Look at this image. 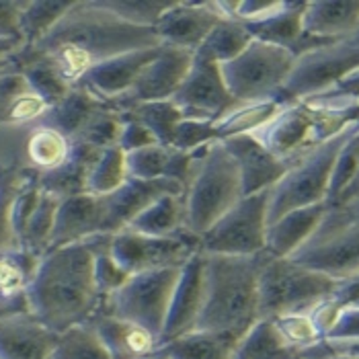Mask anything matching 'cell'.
<instances>
[{"instance_id":"cell-1","label":"cell","mask_w":359,"mask_h":359,"mask_svg":"<svg viewBox=\"0 0 359 359\" xmlns=\"http://www.w3.org/2000/svg\"><path fill=\"white\" fill-rule=\"evenodd\" d=\"M156 46H161V39L154 29L121 21L103 8L99 0H74L70 11L41 41L23 48L46 60L60 79L74 88L105 60Z\"/></svg>"},{"instance_id":"cell-2","label":"cell","mask_w":359,"mask_h":359,"mask_svg":"<svg viewBox=\"0 0 359 359\" xmlns=\"http://www.w3.org/2000/svg\"><path fill=\"white\" fill-rule=\"evenodd\" d=\"M101 234L48 250L29 285V312L50 331L64 332L88 323L103 306L95 285L93 265Z\"/></svg>"},{"instance_id":"cell-3","label":"cell","mask_w":359,"mask_h":359,"mask_svg":"<svg viewBox=\"0 0 359 359\" xmlns=\"http://www.w3.org/2000/svg\"><path fill=\"white\" fill-rule=\"evenodd\" d=\"M267 252L255 257L203 255V306L195 331L241 341L259 320V276Z\"/></svg>"},{"instance_id":"cell-4","label":"cell","mask_w":359,"mask_h":359,"mask_svg":"<svg viewBox=\"0 0 359 359\" xmlns=\"http://www.w3.org/2000/svg\"><path fill=\"white\" fill-rule=\"evenodd\" d=\"M358 115L359 109H329L308 101H296L285 105L267 126L250 136L259 140L276 158L292 166L347 126H358Z\"/></svg>"},{"instance_id":"cell-5","label":"cell","mask_w":359,"mask_h":359,"mask_svg":"<svg viewBox=\"0 0 359 359\" xmlns=\"http://www.w3.org/2000/svg\"><path fill=\"white\" fill-rule=\"evenodd\" d=\"M243 197L241 175L222 142L199 150L194 175L183 191L185 228L201 236Z\"/></svg>"},{"instance_id":"cell-6","label":"cell","mask_w":359,"mask_h":359,"mask_svg":"<svg viewBox=\"0 0 359 359\" xmlns=\"http://www.w3.org/2000/svg\"><path fill=\"white\" fill-rule=\"evenodd\" d=\"M358 132L359 126L355 123L347 126L343 132L318 144L314 150H310L306 156L287 168V172L269 189V205H267L269 224L294 210L327 203L334 161L341 148L345 146V142Z\"/></svg>"},{"instance_id":"cell-7","label":"cell","mask_w":359,"mask_h":359,"mask_svg":"<svg viewBox=\"0 0 359 359\" xmlns=\"http://www.w3.org/2000/svg\"><path fill=\"white\" fill-rule=\"evenodd\" d=\"M339 281L296 265L290 259L267 255L259 276V318H277L283 314L310 312L331 298Z\"/></svg>"},{"instance_id":"cell-8","label":"cell","mask_w":359,"mask_h":359,"mask_svg":"<svg viewBox=\"0 0 359 359\" xmlns=\"http://www.w3.org/2000/svg\"><path fill=\"white\" fill-rule=\"evenodd\" d=\"M296 55L285 48L252 39L234 60L222 64V79L236 103H255L279 97L292 74Z\"/></svg>"},{"instance_id":"cell-9","label":"cell","mask_w":359,"mask_h":359,"mask_svg":"<svg viewBox=\"0 0 359 359\" xmlns=\"http://www.w3.org/2000/svg\"><path fill=\"white\" fill-rule=\"evenodd\" d=\"M290 261L310 271L343 281L359 273V222L341 210H331L316 232L296 250Z\"/></svg>"},{"instance_id":"cell-10","label":"cell","mask_w":359,"mask_h":359,"mask_svg":"<svg viewBox=\"0 0 359 359\" xmlns=\"http://www.w3.org/2000/svg\"><path fill=\"white\" fill-rule=\"evenodd\" d=\"M269 191L245 195L199 236L201 255L255 257L265 252Z\"/></svg>"},{"instance_id":"cell-11","label":"cell","mask_w":359,"mask_h":359,"mask_svg":"<svg viewBox=\"0 0 359 359\" xmlns=\"http://www.w3.org/2000/svg\"><path fill=\"white\" fill-rule=\"evenodd\" d=\"M179 273L181 269H158L130 276V279L103 302L99 312L136 323L161 339Z\"/></svg>"},{"instance_id":"cell-12","label":"cell","mask_w":359,"mask_h":359,"mask_svg":"<svg viewBox=\"0 0 359 359\" xmlns=\"http://www.w3.org/2000/svg\"><path fill=\"white\" fill-rule=\"evenodd\" d=\"M355 68H359V46L347 39L312 50L296 57L292 74L283 84L279 97H283L287 103L318 97L337 86Z\"/></svg>"},{"instance_id":"cell-13","label":"cell","mask_w":359,"mask_h":359,"mask_svg":"<svg viewBox=\"0 0 359 359\" xmlns=\"http://www.w3.org/2000/svg\"><path fill=\"white\" fill-rule=\"evenodd\" d=\"M197 252L199 238L191 232L156 238L121 230L111 236V255L128 276L158 269H181Z\"/></svg>"},{"instance_id":"cell-14","label":"cell","mask_w":359,"mask_h":359,"mask_svg":"<svg viewBox=\"0 0 359 359\" xmlns=\"http://www.w3.org/2000/svg\"><path fill=\"white\" fill-rule=\"evenodd\" d=\"M170 101L183 113V119H199L210 123H216L238 105L224 84L220 64L201 50L195 52L191 68Z\"/></svg>"},{"instance_id":"cell-15","label":"cell","mask_w":359,"mask_h":359,"mask_svg":"<svg viewBox=\"0 0 359 359\" xmlns=\"http://www.w3.org/2000/svg\"><path fill=\"white\" fill-rule=\"evenodd\" d=\"M194 55L195 52H189V50L161 46L156 57L144 68L136 84L121 99H117L111 107L123 113L140 103L170 101L185 81L191 68Z\"/></svg>"},{"instance_id":"cell-16","label":"cell","mask_w":359,"mask_h":359,"mask_svg":"<svg viewBox=\"0 0 359 359\" xmlns=\"http://www.w3.org/2000/svg\"><path fill=\"white\" fill-rule=\"evenodd\" d=\"M224 17L214 0H175L154 31L161 46L197 52Z\"/></svg>"},{"instance_id":"cell-17","label":"cell","mask_w":359,"mask_h":359,"mask_svg":"<svg viewBox=\"0 0 359 359\" xmlns=\"http://www.w3.org/2000/svg\"><path fill=\"white\" fill-rule=\"evenodd\" d=\"M203 283H205L203 255L197 252L181 267L179 279L175 283L170 304L166 310L165 329L161 334V347L187 332L195 331V325L203 306Z\"/></svg>"},{"instance_id":"cell-18","label":"cell","mask_w":359,"mask_h":359,"mask_svg":"<svg viewBox=\"0 0 359 359\" xmlns=\"http://www.w3.org/2000/svg\"><path fill=\"white\" fill-rule=\"evenodd\" d=\"M222 144L238 168L243 197L269 191L290 168L250 134L222 140Z\"/></svg>"},{"instance_id":"cell-19","label":"cell","mask_w":359,"mask_h":359,"mask_svg":"<svg viewBox=\"0 0 359 359\" xmlns=\"http://www.w3.org/2000/svg\"><path fill=\"white\" fill-rule=\"evenodd\" d=\"M183 195V187L168 179H156V181H142L128 177L126 183L105 195V224L103 234L113 236L130 226V222L140 216L150 203H154L163 195Z\"/></svg>"},{"instance_id":"cell-20","label":"cell","mask_w":359,"mask_h":359,"mask_svg":"<svg viewBox=\"0 0 359 359\" xmlns=\"http://www.w3.org/2000/svg\"><path fill=\"white\" fill-rule=\"evenodd\" d=\"M158 48L161 46L146 48V50H134V52H126V54L109 57L103 64L95 66L79 86L86 88L99 101L113 105L136 84L144 68L156 57Z\"/></svg>"},{"instance_id":"cell-21","label":"cell","mask_w":359,"mask_h":359,"mask_svg":"<svg viewBox=\"0 0 359 359\" xmlns=\"http://www.w3.org/2000/svg\"><path fill=\"white\" fill-rule=\"evenodd\" d=\"M105 195L81 194L60 199L50 250L103 234Z\"/></svg>"},{"instance_id":"cell-22","label":"cell","mask_w":359,"mask_h":359,"mask_svg":"<svg viewBox=\"0 0 359 359\" xmlns=\"http://www.w3.org/2000/svg\"><path fill=\"white\" fill-rule=\"evenodd\" d=\"M57 332L29 310L0 316V359H50Z\"/></svg>"},{"instance_id":"cell-23","label":"cell","mask_w":359,"mask_h":359,"mask_svg":"<svg viewBox=\"0 0 359 359\" xmlns=\"http://www.w3.org/2000/svg\"><path fill=\"white\" fill-rule=\"evenodd\" d=\"M74 150V140L46 119L29 126L21 146V170L41 177L64 165Z\"/></svg>"},{"instance_id":"cell-24","label":"cell","mask_w":359,"mask_h":359,"mask_svg":"<svg viewBox=\"0 0 359 359\" xmlns=\"http://www.w3.org/2000/svg\"><path fill=\"white\" fill-rule=\"evenodd\" d=\"M88 325L105 345L111 359H142L161 349V339L136 323L97 312Z\"/></svg>"},{"instance_id":"cell-25","label":"cell","mask_w":359,"mask_h":359,"mask_svg":"<svg viewBox=\"0 0 359 359\" xmlns=\"http://www.w3.org/2000/svg\"><path fill=\"white\" fill-rule=\"evenodd\" d=\"M329 214L327 203L294 210L267 226L265 252L273 259H290L316 232Z\"/></svg>"},{"instance_id":"cell-26","label":"cell","mask_w":359,"mask_h":359,"mask_svg":"<svg viewBox=\"0 0 359 359\" xmlns=\"http://www.w3.org/2000/svg\"><path fill=\"white\" fill-rule=\"evenodd\" d=\"M359 27V0H312L306 2L302 29L308 35L345 41Z\"/></svg>"},{"instance_id":"cell-27","label":"cell","mask_w":359,"mask_h":359,"mask_svg":"<svg viewBox=\"0 0 359 359\" xmlns=\"http://www.w3.org/2000/svg\"><path fill=\"white\" fill-rule=\"evenodd\" d=\"M39 257L27 250H11L0 255V316L29 310L27 292Z\"/></svg>"},{"instance_id":"cell-28","label":"cell","mask_w":359,"mask_h":359,"mask_svg":"<svg viewBox=\"0 0 359 359\" xmlns=\"http://www.w3.org/2000/svg\"><path fill=\"white\" fill-rule=\"evenodd\" d=\"M99 156H101L99 150L86 146L83 142H74V150L64 165L52 172L37 177L39 189L52 194L57 199L88 194V177Z\"/></svg>"},{"instance_id":"cell-29","label":"cell","mask_w":359,"mask_h":359,"mask_svg":"<svg viewBox=\"0 0 359 359\" xmlns=\"http://www.w3.org/2000/svg\"><path fill=\"white\" fill-rule=\"evenodd\" d=\"M304 8L306 2L302 0H283V4L269 17L249 23V25L243 23V25L249 29L252 39L271 43L277 48H285L292 52L304 33V29H302Z\"/></svg>"},{"instance_id":"cell-30","label":"cell","mask_w":359,"mask_h":359,"mask_svg":"<svg viewBox=\"0 0 359 359\" xmlns=\"http://www.w3.org/2000/svg\"><path fill=\"white\" fill-rule=\"evenodd\" d=\"M285 105L290 103L283 97H273V99L255 101V103H238L214 123L216 140L222 142L234 136L255 134L263 126H267Z\"/></svg>"},{"instance_id":"cell-31","label":"cell","mask_w":359,"mask_h":359,"mask_svg":"<svg viewBox=\"0 0 359 359\" xmlns=\"http://www.w3.org/2000/svg\"><path fill=\"white\" fill-rule=\"evenodd\" d=\"M126 230L146 234V236H177L181 232H189L185 228V203L183 195H163L154 203H150L140 216L130 222Z\"/></svg>"},{"instance_id":"cell-32","label":"cell","mask_w":359,"mask_h":359,"mask_svg":"<svg viewBox=\"0 0 359 359\" xmlns=\"http://www.w3.org/2000/svg\"><path fill=\"white\" fill-rule=\"evenodd\" d=\"M298 355L279 334L271 318H259L236 343L232 359H298Z\"/></svg>"},{"instance_id":"cell-33","label":"cell","mask_w":359,"mask_h":359,"mask_svg":"<svg viewBox=\"0 0 359 359\" xmlns=\"http://www.w3.org/2000/svg\"><path fill=\"white\" fill-rule=\"evenodd\" d=\"M238 341L208 331H191L163 345L168 359H232Z\"/></svg>"},{"instance_id":"cell-34","label":"cell","mask_w":359,"mask_h":359,"mask_svg":"<svg viewBox=\"0 0 359 359\" xmlns=\"http://www.w3.org/2000/svg\"><path fill=\"white\" fill-rule=\"evenodd\" d=\"M103 105H107V103L93 97L86 88L74 86V88H70V93L60 103H55L43 119L55 126L57 130H62L66 136L76 140V136L84 128V123L90 119V115Z\"/></svg>"},{"instance_id":"cell-35","label":"cell","mask_w":359,"mask_h":359,"mask_svg":"<svg viewBox=\"0 0 359 359\" xmlns=\"http://www.w3.org/2000/svg\"><path fill=\"white\" fill-rule=\"evenodd\" d=\"M74 0H27L21 15V39L31 48L41 41L54 25L70 11Z\"/></svg>"},{"instance_id":"cell-36","label":"cell","mask_w":359,"mask_h":359,"mask_svg":"<svg viewBox=\"0 0 359 359\" xmlns=\"http://www.w3.org/2000/svg\"><path fill=\"white\" fill-rule=\"evenodd\" d=\"M57 205H60L57 197L41 191L39 201H37V208L33 210L27 226H25V230L21 234V249L35 255V257H39V259L50 250Z\"/></svg>"},{"instance_id":"cell-37","label":"cell","mask_w":359,"mask_h":359,"mask_svg":"<svg viewBox=\"0 0 359 359\" xmlns=\"http://www.w3.org/2000/svg\"><path fill=\"white\" fill-rule=\"evenodd\" d=\"M121 115L140 121L158 144L170 146L175 128L183 119V113L172 101H154V103H140L132 109L123 111Z\"/></svg>"},{"instance_id":"cell-38","label":"cell","mask_w":359,"mask_h":359,"mask_svg":"<svg viewBox=\"0 0 359 359\" xmlns=\"http://www.w3.org/2000/svg\"><path fill=\"white\" fill-rule=\"evenodd\" d=\"M250 41H252V35L243 23L224 19L212 29V33L208 35V39L203 41V46L199 50L210 55L212 60H216L222 66V64L234 60L236 55L243 54L250 46Z\"/></svg>"},{"instance_id":"cell-39","label":"cell","mask_w":359,"mask_h":359,"mask_svg":"<svg viewBox=\"0 0 359 359\" xmlns=\"http://www.w3.org/2000/svg\"><path fill=\"white\" fill-rule=\"evenodd\" d=\"M50 359H111L95 329L83 323L60 332Z\"/></svg>"},{"instance_id":"cell-40","label":"cell","mask_w":359,"mask_h":359,"mask_svg":"<svg viewBox=\"0 0 359 359\" xmlns=\"http://www.w3.org/2000/svg\"><path fill=\"white\" fill-rule=\"evenodd\" d=\"M27 177L21 168L0 172V255L21 249L13 226V203Z\"/></svg>"},{"instance_id":"cell-41","label":"cell","mask_w":359,"mask_h":359,"mask_svg":"<svg viewBox=\"0 0 359 359\" xmlns=\"http://www.w3.org/2000/svg\"><path fill=\"white\" fill-rule=\"evenodd\" d=\"M121 130H123V115L113 109L111 105H103L90 115V119L84 123L74 142H83L86 146L103 152L119 144Z\"/></svg>"},{"instance_id":"cell-42","label":"cell","mask_w":359,"mask_h":359,"mask_svg":"<svg viewBox=\"0 0 359 359\" xmlns=\"http://www.w3.org/2000/svg\"><path fill=\"white\" fill-rule=\"evenodd\" d=\"M128 179L126 154L115 146L101 152L88 177V194L109 195L117 191Z\"/></svg>"},{"instance_id":"cell-43","label":"cell","mask_w":359,"mask_h":359,"mask_svg":"<svg viewBox=\"0 0 359 359\" xmlns=\"http://www.w3.org/2000/svg\"><path fill=\"white\" fill-rule=\"evenodd\" d=\"M103 8H107L121 21L136 25V27H150L161 21V17L175 4V0H99Z\"/></svg>"},{"instance_id":"cell-44","label":"cell","mask_w":359,"mask_h":359,"mask_svg":"<svg viewBox=\"0 0 359 359\" xmlns=\"http://www.w3.org/2000/svg\"><path fill=\"white\" fill-rule=\"evenodd\" d=\"M172 158V148L163 144H152L126 154V168L128 177L142 179V181H156L168 179V166Z\"/></svg>"},{"instance_id":"cell-45","label":"cell","mask_w":359,"mask_h":359,"mask_svg":"<svg viewBox=\"0 0 359 359\" xmlns=\"http://www.w3.org/2000/svg\"><path fill=\"white\" fill-rule=\"evenodd\" d=\"M50 109H52L50 103L29 88L0 105V123L15 130H25L29 126L41 121L50 113Z\"/></svg>"},{"instance_id":"cell-46","label":"cell","mask_w":359,"mask_h":359,"mask_svg":"<svg viewBox=\"0 0 359 359\" xmlns=\"http://www.w3.org/2000/svg\"><path fill=\"white\" fill-rule=\"evenodd\" d=\"M93 276H95V285H97L103 302L130 279V276L113 259V255H111V236H107V234H101V238L97 243Z\"/></svg>"},{"instance_id":"cell-47","label":"cell","mask_w":359,"mask_h":359,"mask_svg":"<svg viewBox=\"0 0 359 359\" xmlns=\"http://www.w3.org/2000/svg\"><path fill=\"white\" fill-rule=\"evenodd\" d=\"M276 323L279 334L285 339V343L290 347H294L298 353H302L306 349L318 345L323 341L320 332L316 331L312 318L308 312H296V314H283L271 318Z\"/></svg>"},{"instance_id":"cell-48","label":"cell","mask_w":359,"mask_h":359,"mask_svg":"<svg viewBox=\"0 0 359 359\" xmlns=\"http://www.w3.org/2000/svg\"><path fill=\"white\" fill-rule=\"evenodd\" d=\"M359 166V132L353 134L351 138L345 142V146L341 148L334 166H332L331 183H329V195H327V205L332 208L337 203V199L341 194L349 187V183L353 181Z\"/></svg>"},{"instance_id":"cell-49","label":"cell","mask_w":359,"mask_h":359,"mask_svg":"<svg viewBox=\"0 0 359 359\" xmlns=\"http://www.w3.org/2000/svg\"><path fill=\"white\" fill-rule=\"evenodd\" d=\"M216 140L214 132V123L210 121H199V119H181L179 126L175 128V134L170 140L172 150H181V152H195Z\"/></svg>"},{"instance_id":"cell-50","label":"cell","mask_w":359,"mask_h":359,"mask_svg":"<svg viewBox=\"0 0 359 359\" xmlns=\"http://www.w3.org/2000/svg\"><path fill=\"white\" fill-rule=\"evenodd\" d=\"M312 105L329 107V109H359V68H355L351 74H347L337 86L331 90L306 99Z\"/></svg>"},{"instance_id":"cell-51","label":"cell","mask_w":359,"mask_h":359,"mask_svg":"<svg viewBox=\"0 0 359 359\" xmlns=\"http://www.w3.org/2000/svg\"><path fill=\"white\" fill-rule=\"evenodd\" d=\"M25 130H15L0 123V172L21 168V146L25 138Z\"/></svg>"},{"instance_id":"cell-52","label":"cell","mask_w":359,"mask_h":359,"mask_svg":"<svg viewBox=\"0 0 359 359\" xmlns=\"http://www.w3.org/2000/svg\"><path fill=\"white\" fill-rule=\"evenodd\" d=\"M152 144H158L154 136L132 117H126L123 115V130H121V136H119V144L117 148L128 154V152H134L140 148H146V146H152Z\"/></svg>"},{"instance_id":"cell-53","label":"cell","mask_w":359,"mask_h":359,"mask_svg":"<svg viewBox=\"0 0 359 359\" xmlns=\"http://www.w3.org/2000/svg\"><path fill=\"white\" fill-rule=\"evenodd\" d=\"M25 4L27 0H0V37L21 39V15Z\"/></svg>"},{"instance_id":"cell-54","label":"cell","mask_w":359,"mask_h":359,"mask_svg":"<svg viewBox=\"0 0 359 359\" xmlns=\"http://www.w3.org/2000/svg\"><path fill=\"white\" fill-rule=\"evenodd\" d=\"M341 310H343V308L337 304L331 296V298L318 302V304L308 312L310 318H312V323H314V327H316V331L320 332L323 339H327V334L331 332V329L334 327V323H337V318H339V314H341Z\"/></svg>"},{"instance_id":"cell-55","label":"cell","mask_w":359,"mask_h":359,"mask_svg":"<svg viewBox=\"0 0 359 359\" xmlns=\"http://www.w3.org/2000/svg\"><path fill=\"white\" fill-rule=\"evenodd\" d=\"M327 339L331 341L359 339V308H343Z\"/></svg>"},{"instance_id":"cell-56","label":"cell","mask_w":359,"mask_h":359,"mask_svg":"<svg viewBox=\"0 0 359 359\" xmlns=\"http://www.w3.org/2000/svg\"><path fill=\"white\" fill-rule=\"evenodd\" d=\"M332 300L341 308H359V273L339 281V285L332 294Z\"/></svg>"},{"instance_id":"cell-57","label":"cell","mask_w":359,"mask_h":359,"mask_svg":"<svg viewBox=\"0 0 359 359\" xmlns=\"http://www.w3.org/2000/svg\"><path fill=\"white\" fill-rule=\"evenodd\" d=\"M23 50L21 39L13 37H0V74L8 70H21L19 66V52Z\"/></svg>"},{"instance_id":"cell-58","label":"cell","mask_w":359,"mask_h":359,"mask_svg":"<svg viewBox=\"0 0 359 359\" xmlns=\"http://www.w3.org/2000/svg\"><path fill=\"white\" fill-rule=\"evenodd\" d=\"M325 345L329 347V351H332V353L359 359V339H349V341H331V339H325Z\"/></svg>"},{"instance_id":"cell-59","label":"cell","mask_w":359,"mask_h":359,"mask_svg":"<svg viewBox=\"0 0 359 359\" xmlns=\"http://www.w3.org/2000/svg\"><path fill=\"white\" fill-rule=\"evenodd\" d=\"M358 199H359V166H358L355 177H353V181H351V183H349V187L341 194V197L337 199V203H334L332 208H345V205H349V203H353V201H358Z\"/></svg>"},{"instance_id":"cell-60","label":"cell","mask_w":359,"mask_h":359,"mask_svg":"<svg viewBox=\"0 0 359 359\" xmlns=\"http://www.w3.org/2000/svg\"><path fill=\"white\" fill-rule=\"evenodd\" d=\"M332 210H341L347 218L359 222V199L353 201V203H349V205H345V208H332Z\"/></svg>"},{"instance_id":"cell-61","label":"cell","mask_w":359,"mask_h":359,"mask_svg":"<svg viewBox=\"0 0 359 359\" xmlns=\"http://www.w3.org/2000/svg\"><path fill=\"white\" fill-rule=\"evenodd\" d=\"M142 359H168V358H166L163 349H158L156 353H152V355H148V358H142Z\"/></svg>"},{"instance_id":"cell-62","label":"cell","mask_w":359,"mask_h":359,"mask_svg":"<svg viewBox=\"0 0 359 359\" xmlns=\"http://www.w3.org/2000/svg\"><path fill=\"white\" fill-rule=\"evenodd\" d=\"M347 41H351V43H355V46H359V27L355 29V31H353V35H351V37H349Z\"/></svg>"}]
</instances>
